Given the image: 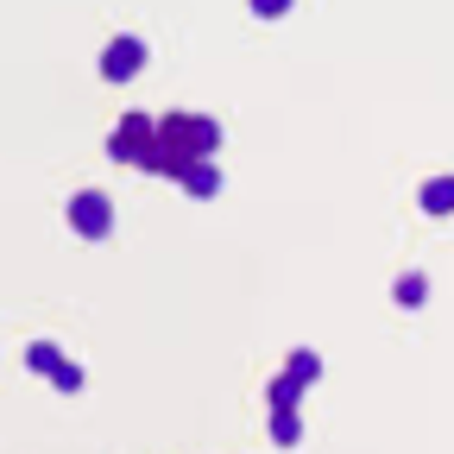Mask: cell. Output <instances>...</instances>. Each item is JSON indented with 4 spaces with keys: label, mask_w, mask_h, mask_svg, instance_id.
I'll use <instances>...</instances> for the list:
<instances>
[{
    "label": "cell",
    "mask_w": 454,
    "mask_h": 454,
    "mask_svg": "<svg viewBox=\"0 0 454 454\" xmlns=\"http://www.w3.org/2000/svg\"><path fill=\"white\" fill-rule=\"evenodd\" d=\"M284 372H297L303 385H316V372H322V360H316V354H291V366H284Z\"/></svg>",
    "instance_id": "8fae6325"
},
{
    "label": "cell",
    "mask_w": 454,
    "mask_h": 454,
    "mask_svg": "<svg viewBox=\"0 0 454 454\" xmlns=\"http://www.w3.org/2000/svg\"><path fill=\"white\" fill-rule=\"evenodd\" d=\"M271 442H278V448H297V442H303L297 404H278V411H271Z\"/></svg>",
    "instance_id": "8992f818"
},
{
    "label": "cell",
    "mask_w": 454,
    "mask_h": 454,
    "mask_svg": "<svg viewBox=\"0 0 454 454\" xmlns=\"http://www.w3.org/2000/svg\"><path fill=\"white\" fill-rule=\"evenodd\" d=\"M26 366H32V372H44V379H51V372H57V366H64V354H57V348H51V340H32V348H26Z\"/></svg>",
    "instance_id": "ba28073f"
},
{
    "label": "cell",
    "mask_w": 454,
    "mask_h": 454,
    "mask_svg": "<svg viewBox=\"0 0 454 454\" xmlns=\"http://www.w3.org/2000/svg\"><path fill=\"white\" fill-rule=\"evenodd\" d=\"M247 7H253L259 20H284V13H291V0H247Z\"/></svg>",
    "instance_id": "4fadbf2b"
},
{
    "label": "cell",
    "mask_w": 454,
    "mask_h": 454,
    "mask_svg": "<svg viewBox=\"0 0 454 454\" xmlns=\"http://www.w3.org/2000/svg\"><path fill=\"white\" fill-rule=\"evenodd\" d=\"M70 227H76L82 240H107V234H114V202H107L101 190L70 196Z\"/></svg>",
    "instance_id": "3957f363"
},
{
    "label": "cell",
    "mask_w": 454,
    "mask_h": 454,
    "mask_svg": "<svg viewBox=\"0 0 454 454\" xmlns=\"http://www.w3.org/2000/svg\"><path fill=\"white\" fill-rule=\"evenodd\" d=\"M139 70H145V44L139 38H114L101 51V82H133Z\"/></svg>",
    "instance_id": "277c9868"
},
{
    "label": "cell",
    "mask_w": 454,
    "mask_h": 454,
    "mask_svg": "<svg viewBox=\"0 0 454 454\" xmlns=\"http://www.w3.org/2000/svg\"><path fill=\"white\" fill-rule=\"evenodd\" d=\"M423 215H454V177H429L423 184Z\"/></svg>",
    "instance_id": "52a82bcc"
},
{
    "label": "cell",
    "mask_w": 454,
    "mask_h": 454,
    "mask_svg": "<svg viewBox=\"0 0 454 454\" xmlns=\"http://www.w3.org/2000/svg\"><path fill=\"white\" fill-rule=\"evenodd\" d=\"M303 391H309V385H303L297 372H284V379L271 385V411H278V404H297V397H303Z\"/></svg>",
    "instance_id": "30bf717a"
},
{
    "label": "cell",
    "mask_w": 454,
    "mask_h": 454,
    "mask_svg": "<svg viewBox=\"0 0 454 454\" xmlns=\"http://www.w3.org/2000/svg\"><path fill=\"white\" fill-rule=\"evenodd\" d=\"M152 139H158V121H152V114H127V121L114 127V139H107V158H114V164H139V158L152 152Z\"/></svg>",
    "instance_id": "7a4b0ae2"
},
{
    "label": "cell",
    "mask_w": 454,
    "mask_h": 454,
    "mask_svg": "<svg viewBox=\"0 0 454 454\" xmlns=\"http://www.w3.org/2000/svg\"><path fill=\"white\" fill-rule=\"evenodd\" d=\"M177 184H184L190 196H202V202H208V196L221 190V170H215L208 158H190V164H184V177H177Z\"/></svg>",
    "instance_id": "5b68a950"
},
{
    "label": "cell",
    "mask_w": 454,
    "mask_h": 454,
    "mask_svg": "<svg viewBox=\"0 0 454 454\" xmlns=\"http://www.w3.org/2000/svg\"><path fill=\"white\" fill-rule=\"evenodd\" d=\"M391 297H397V303H404V309H417V303L429 297V284H423V278L411 271V278H397V284H391Z\"/></svg>",
    "instance_id": "9c48e42d"
},
{
    "label": "cell",
    "mask_w": 454,
    "mask_h": 454,
    "mask_svg": "<svg viewBox=\"0 0 454 454\" xmlns=\"http://www.w3.org/2000/svg\"><path fill=\"white\" fill-rule=\"evenodd\" d=\"M51 385H57V391H82V366H70V360H64V366L51 372Z\"/></svg>",
    "instance_id": "7c38bea8"
},
{
    "label": "cell",
    "mask_w": 454,
    "mask_h": 454,
    "mask_svg": "<svg viewBox=\"0 0 454 454\" xmlns=\"http://www.w3.org/2000/svg\"><path fill=\"white\" fill-rule=\"evenodd\" d=\"M158 133H164L170 145H184L190 158H208V152L221 145V127L208 121V114H164V121H158Z\"/></svg>",
    "instance_id": "6da1fadb"
}]
</instances>
